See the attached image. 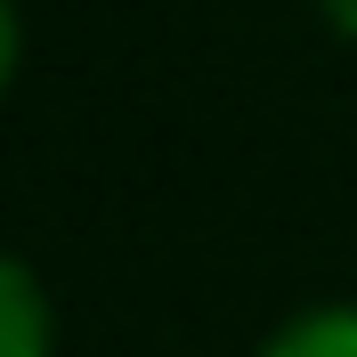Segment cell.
<instances>
[{
  "mask_svg": "<svg viewBox=\"0 0 357 357\" xmlns=\"http://www.w3.org/2000/svg\"><path fill=\"white\" fill-rule=\"evenodd\" d=\"M325 17H333L341 33H357V0H325Z\"/></svg>",
  "mask_w": 357,
  "mask_h": 357,
  "instance_id": "obj_4",
  "label": "cell"
},
{
  "mask_svg": "<svg viewBox=\"0 0 357 357\" xmlns=\"http://www.w3.org/2000/svg\"><path fill=\"white\" fill-rule=\"evenodd\" d=\"M8 66H17V0H0V82H8Z\"/></svg>",
  "mask_w": 357,
  "mask_h": 357,
  "instance_id": "obj_3",
  "label": "cell"
},
{
  "mask_svg": "<svg viewBox=\"0 0 357 357\" xmlns=\"http://www.w3.org/2000/svg\"><path fill=\"white\" fill-rule=\"evenodd\" d=\"M252 357H357V301H317V309L284 317Z\"/></svg>",
  "mask_w": 357,
  "mask_h": 357,
  "instance_id": "obj_2",
  "label": "cell"
},
{
  "mask_svg": "<svg viewBox=\"0 0 357 357\" xmlns=\"http://www.w3.org/2000/svg\"><path fill=\"white\" fill-rule=\"evenodd\" d=\"M0 357H49V301L17 252H0Z\"/></svg>",
  "mask_w": 357,
  "mask_h": 357,
  "instance_id": "obj_1",
  "label": "cell"
}]
</instances>
